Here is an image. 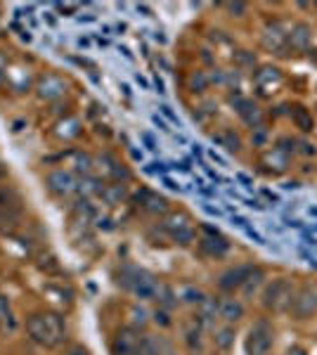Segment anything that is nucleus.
Here are the masks:
<instances>
[{
    "label": "nucleus",
    "mask_w": 317,
    "mask_h": 355,
    "mask_svg": "<svg viewBox=\"0 0 317 355\" xmlns=\"http://www.w3.org/2000/svg\"><path fill=\"white\" fill-rule=\"evenodd\" d=\"M45 187L50 190V194L60 199H69L78 192V182L69 171H53V173L45 175Z\"/></svg>",
    "instance_id": "obj_11"
},
{
    "label": "nucleus",
    "mask_w": 317,
    "mask_h": 355,
    "mask_svg": "<svg viewBox=\"0 0 317 355\" xmlns=\"http://www.w3.org/2000/svg\"><path fill=\"white\" fill-rule=\"evenodd\" d=\"M26 334L38 346L55 348L67 339V322L60 313L53 311L31 313L26 318Z\"/></svg>",
    "instance_id": "obj_1"
},
{
    "label": "nucleus",
    "mask_w": 317,
    "mask_h": 355,
    "mask_svg": "<svg viewBox=\"0 0 317 355\" xmlns=\"http://www.w3.org/2000/svg\"><path fill=\"white\" fill-rule=\"evenodd\" d=\"M161 230L169 234V239L178 246H189L197 237V227L185 211H169L161 218Z\"/></svg>",
    "instance_id": "obj_4"
},
{
    "label": "nucleus",
    "mask_w": 317,
    "mask_h": 355,
    "mask_svg": "<svg viewBox=\"0 0 317 355\" xmlns=\"http://www.w3.org/2000/svg\"><path fill=\"white\" fill-rule=\"evenodd\" d=\"M119 284L123 287L128 294H132L135 299H157L161 284L154 279V275H149L147 270H142V268H135V266H126L121 268L119 272Z\"/></svg>",
    "instance_id": "obj_3"
},
{
    "label": "nucleus",
    "mask_w": 317,
    "mask_h": 355,
    "mask_svg": "<svg viewBox=\"0 0 317 355\" xmlns=\"http://www.w3.org/2000/svg\"><path fill=\"white\" fill-rule=\"evenodd\" d=\"M137 202H140V209L147 211V214H154V216L169 214V199L161 197V194H157V192L142 190L140 194H137Z\"/></svg>",
    "instance_id": "obj_18"
},
{
    "label": "nucleus",
    "mask_w": 317,
    "mask_h": 355,
    "mask_svg": "<svg viewBox=\"0 0 317 355\" xmlns=\"http://www.w3.org/2000/svg\"><path fill=\"white\" fill-rule=\"evenodd\" d=\"M234 339H237V329L234 324H221V327H213V346L221 353H230L234 348Z\"/></svg>",
    "instance_id": "obj_19"
},
{
    "label": "nucleus",
    "mask_w": 317,
    "mask_h": 355,
    "mask_svg": "<svg viewBox=\"0 0 317 355\" xmlns=\"http://www.w3.org/2000/svg\"><path fill=\"white\" fill-rule=\"evenodd\" d=\"M284 355H308V353H305V351H303V348H301V346H291V348H289V351H286Z\"/></svg>",
    "instance_id": "obj_30"
},
{
    "label": "nucleus",
    "mask_w": 317,
    "mask_h": 355,
    "mask_svg": "<svg viewBox=\"0 0 317 355\" xmlns=\"http://www.w3.org/2000/svg\"><path fill=\"white\" fill-rule=\"evenodd\" d=\"M201 329H204V327H201L197 320H194V322L185 329V343H187V348L192 353L204 355V348H201Z\"/></svg>",
    "instance_id": "obj_24"
},
{
    "label": "nucleus",
    "mask_w": 317,
    "mask_h": 355,
    "mask_svg": "<svg viewBox=\"0 0 317 355\" xmlns=\"http://www.w3.org/2000/svg\"><path fill=\"white\" fill-rule=\"evenodd\" d=\"M253 85H256L258 95L261 97H273L277 95L284 85V76L277 67H261L253 73Z\"/></svg>",
    "instance_id": "obj_8"
},
{
    "label": "nucleus",
    "mask_w": 317,
    "mask_h": 355,
    "mask_svg": "<svg viewBox=\"0 0 317 355\" xmlns=\"http://www.w3.org/2000/svg\"><path fill=\"white\" fill-rule=\"evenodd\" d=\"M289 116H291L293 125H296V128L301 130V133H313L315 121H313V114H310L308 107L293 105V107H291V112H289Z\"/></svg>",
    "instance_id": "obj_22"
},
{
    "label": "nucleus",
    "mask_w": 317,
    "mask_h": 355,
    "mask_svg": "<svg viewBox=\"0 0 317 355\" xmlns=\"http://www.w3.org/2000/svg\"><path fill=\"white\" fill-rule=\"evenodd\" d=\"M175 296H178V299H180V301H185V303H197V306H199L201 301L206 299V296L201 294L199 289H194V287H182L180 291H178Z\"/></svg>",
    "instance_id": "obj_26"
},
{
    "label": "nucleus",
    "mask_w": 317,
    "mask_h": 355,
    "mask_svg": "<svg viewBox=\"0 0 317 355\" xmlns=\"http://www.w3.org/2000/svg\"><path fill=\"white\" fill-rule=\"evenodd\" d=\"M22 214V197L17 194L12 187H0V227L8 223V225H17Z\"/></svg>",
    "instance_id": "obj_12"
},
{
    "label": "nucleus",
    "mask_w": 317,
    "mask_h": 355,
    "mask_svg": "<svg viewBox=\"0 0 317 355\" xmlns=\"http://www.w3.org/2000/svg\"><path fill=\"white\" fill-rule=\"evenodd\" d=\"M135 355H161L159 351V343L152 339V336H142L140 341V348H137Z\"/></svg>",
    "instance_id": "obj_27"
},
{
    "label": "nucleus",
    "mask_w": 317,
    "mask_h": 355,
    "mask_svg": "<svg viewBox=\"0 0 317 355\" xmlns=\"http://www.w3.org/2000/svg\"><path fill=\"white\" fill-rule=\"evenodd\" d=\"M291 318L293 320H310L317 315V284L305 282L301 287H296L291 303Z\"/></svg>",
    "instance_id": "obj_6"
},
{
    "label": "nucleus",
    "mask_w": 317,
    "mask_h": 355,
    "mask_svg": "<svg viewBox=\"0 0 317 355\" xmlns=\"http://www.w3.org/2000/svg\"><path fill=\"white\" fill-rule=\"evenodd\" d=\"M36 90H38L40 100H57V97H62L67 93V83H65V78L55 76V73H48V76H43L38 81Z\"/></svg>",
    "instance_id": "obj_15"
},
{
    "label": "nucleus",
    "mask_w": 317,
    "mask_h": 355,
    "mask_svg": "<svg viewBox=\"0 0 317 355\" xmlns=\"http://www.w3.org/2000/svg\"><path fill=\"white\" fill-rule=\"evenodd\" d=\"M0 81H3V69H0Z\"/></svg>",
    "instance_id": "obj_33"
},
{
    "label": "nucleus",
    "mask_w": 317,
    "mask_h": 355,
    "mask_svg": "<svg viewBox=\"0 0 317 355\" xmlns=\"http://www.w3.org/2000/svg\"><path fill=\"white\" fill-rule=\"evenodd\" d=\"M310 41H313V31H310L308 24L298 21V24H293L289 28L286 45H289V50H293V53H305V50L310 48Z\"/></svg>",
    "instance_id": "obj_16"
},
{
    "label": "nucleus",
    "mask_w": 317,
    "mask_h": 355,
    "mask_svg": "<svg viewBox=\"0 0 317 355\" xmlns=\"http://www.w3.org/2000/svg\"><path fill=\"white\" fill-rule=\"evenodd\" d=\"M218 318L223 320L225 324H237L241 318H244V303L234 296H228V299L218 301Z\"/></svg>",
    "instance_id": "obj_17"
},
{
    "label": "nucleus",
    "mask_w": 317,
    "mask_h": 355,
    "mask_svg": "<svg viewBox=\"0 0 317 355\" xmlns=\"http://www.w3.org/2000/svg\"><path fill=\"white\" fill-rule=\"evenodd\" d=\"M234 110H237L241 121H244L246 125H251V128L261 123V110H258L253 100H246V97H241V100L234 102Z\"/></svg>",
    "instance_id": "obj_20"
},
{
    "label": "nucleus",
    "mask_w": 317,
    "mask_h": 355,
    "mask_svg": "<svg viewBox=\"0 0 317 355\" xmlns=\"http://www.w3.org/2000/svg\"><path fill=\"white\" fill-rule=\"evenodd\" d=\"M289 164H291V154L286 150H282L280 145L268 147V150H263L261 157H258V166H261V171H265L268 175L286 173V171H289Z\"/></svg>",
    "instance_id": "obj_7"
},
{
    "label": "nucleus",
    "mask_w": 317,
    "mask_h": 355,
    "mask_svg": "<svg viewBox=\"0 0 317 355\" xmlns=\"http://www.w3.org/2000/svg\"><path fill=\"white\" fill-rule=\"evenodd\" d=\"M286 36H289V28H284L280 21H273L263 28V36H261V45L265 53L270 55H284L289 50L286 45Z\"/></svg>",
    "instance_id": "obj_9"
},
{
    "label": "nucleus",
    "mask_w": 317,
    "mask_h": 355,
    "mask_svg": "<svg viewBox=\"0 0 317 355\" xmlns=\"http://www.w3.org/2000/svg\"><path fill=\"white\" fill-rule=\"evenodd\" d=\"M199 249H201V254H206L209 259H223L230 251V242L218 230L204 225L199 234Z\"/></svg>",
    "instance_id": "obj_10"
},
{
    "label": "nucleus",
    "mask_w": 317,
    "mask_h": 355,
    "mask_svg": "<svg viewBox=\"0 0 317 355\" xmlns=\"http://www.w3.org/2000/svg\"><path fill=\"white\" fill-rule=\"evenodd\" d=\"M142 334L135 327H121L112 339V355H135Z\"/></svg>",
    "instance_id": "obj_13"
},
{
    "label": "nucleus",
    "mask_w": 317,
    "mask_h": 355,
    "mask_svg": "<svg viewBox=\"0 0 317 355\" xmlns=\"http://www.w3.org/2000/svg\"><path fill=\"white\" fill-rule=\"evenodd\" d=\"M251 268H253L251 263H246V266H234V268H230V270H225L221 275V279H218V289L225 291V294L239 291L241 284H244V279L249 277Z\"/></svg>",
    "instance_id": "obj_14"
},
{
    "label": "nucleus",
    "mask_w": 317,
    "mask_h": 355,
    "mask_svg": "<svg viewBox=\"0 0 317 355\" xmlns=\"http://www.w3.org/2000/svg\"><path fill=\"white\" fill-rule=\"evenodd\" d=\"M102 197H105L109 204H119V199L123 197V187H121V185H107L105 190H102Z\"/></svg>",
    "instance_id": "obj_28"
},
{
    "label": "nucleus",
    "mask_w": 317,
    "mask_h": 355,
    "mask_svg": "<svg viewBox=\"0 0 317 355\" xmlns=\"http://www.w3.org/2000/svg\"><path fill=\"white\" fill-rule=\"evenodd\" d=\"M275 351V327L265 318L256 320L246 331L244 353L246 355H273Z\"/></svg>",
    "instance_id": "obj_5"
},
{
    "label": "nucleus",
    "mask_w": 317,
    "mask_h": 355,
    "mask_svg": "<svg viewBox=\"0 0 317 355\" xmlns=\"http://www.w3.org/2000/svg\"><path fill=\"white\" fill-rule=\"evenodd\" d=\"M15 313H12V306L5 296H0V327L3 329H15Z\"/></svg>",
    "instance_id": "obj_25"
},
{
    "label": "nucleus",
    "mask_w": 317,
    "mask_h": 355,
    "mask_svg": "<svg viewBox=\"0 0 317 355\" xmlns=\"http://www.w3.org/2000/svg\"><path fill=\"white\" fill-rule=\"evenodd\" d=\"M5 175H8V171H5V168H3V164H0V178H5Z\"/></svg>",
    "instance_id": "obj_31"
},
{
    "label": "nucleus",
    "mask_w": 317,
    "mask_h": 355,
    "mask_svg": "<svg viewBox=\"0 0 317 355\" xmlns=\"http://www.w3.org/2000/svg\"><path fill=\"white\" fill-rule=\"evenodd\" d=\"M293 294H296V287H293L291 279H286V277L273 279V282L265 284L261 291L263 311L270 315H286L291 311Z\"/></svg>",
    "instance_id": "obj_2"
},
{
    "label": "nucleus",
    "mask_w": 317,
    "mask_h": 355,
    "mask_svg": "<svg viewBox=\"0 0 317 355\" xmlns=\"http://www.w3.org/2000/svg\"><path fill=\"white\" fill-rule=\"evenodd\" d=\"M263 284H265V270H263V268H258V266H253L251 272H249V277H246L244 284H241L239 294L246 296V299H251V296L258 294V289H261Z\"/></svg>",
    "instance_id": "obj_21"
},
{
    "label": "nucleus",
    "mask_w": 317,
    "mask_h": 355,
    "mask_svg": "<svg viewBox=\"0 0 317 355\" xmlns=\"http://www.w3.org/2000/svg\"><path fill=\"white\" fill-rule=\"evenodd\" d=\"M213 140H216L221 147H225L228 152H239L241 150V137L234 133L232 128H223V130H218V133H213Z\"/></svg>",
    "instance_id": "obj_23"
},
{
    "label": "nucleus",
    "mask_w": 317,
    "mask_h": 355,
    "mask_svg": "<svg viewBox=\"0 0 317 355\" xmlns=\"http://www.w3.org/2000/svg\"><path fill=\"white\" fill-rule=\"evenodd\" d=\"M164 355H178V353H173V351H169V353H164Z\"/></svg>",
    "instance_id": "obj_32"
},
{
    "label": "nucleus",
    "mask_w": 317,
    "mask_h": 355,
    "mask_svg": "<svg viewBox=\"0 0 317 355\" xmlns=\"http://www.w3.org/2000/svg\"><path fill=\"white\" fill-rule=\"evenodd\" d=\"M223 8L230 10V12H246V5L244 3H225Z\"/></svg>",
    "instance_id": "obj_29"
}]
</instances>
